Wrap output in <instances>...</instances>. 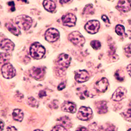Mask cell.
I'll use <instances>...</instances> for the list:
<instances>
[{
  "label": "cell",
  "mask_w": 131,
  "mask_h": 131,
  "mask_svg": "<svg viewBox=\"0 0 131 131\" xmlns=\"http://www.w3.org/2000/svg\"><path fill=\"white\" fill-rule=\"evenodd\" d=\"M45 53V48L39 42H35L30 48V54L32 58L35 59L42 58Z\"/></svg>",
  "instance_id": "cell-1"
},
{
  "label": "cell",
  "mask_w": 131,
  "mask_h": 131,
  "mask_svg": "<svg viewBox=\"0 0 131 131\" xmlns=\"http://www.w3.org/2000/svg\"><path fill=\"white\" fill-rule=\"evenodd\" d=\"M15 22L20 29L23 30H28L32 25V21L29 16L20 15L16 18Z\"/></svg>",
  "instance_id": "cell-2"
},
{
  "label": "cell",
  "mask_w": 131,
  "mask_h": 131,
  "mask_svg": "<svg viewBox=\"0 0 131 131\" xmlns=\"http://www.w3.org/2000/svg\"><path fill=\"white\" fill-rule=\"evenodd\" d=\"M69 39L73 45L79 47H83L86 41L83 36L78 31L71 33L69 36Z\"/></svg>",
  "instance_id": "cell-3"
},
{
  "label": "cell",
  "mask_w": 131,
  "mask_h": 131,
  "mask_svg": "<svg viewBox=\"0 0 131 131\" xmlns=\"http://www.w3.org/2000/svg\"><path fill=\"white\" fill-rule=\"evenodd\" d=\"M1 71L3 76L6 79H11L15 75V70L10 63L4 64L2 67Z\"/></svg>",
  "instance_id": "cell-4"
},
{
  "label": "cell",
  "mask_w": 131,
  "mask_h": 131,
  "mask_svg": "<svg viewBox=\"0 0 131 131\" xmlns=\"http://www.w3.org/2000/svg\"><path fill=\"white\" fill-rule=\"evenodd\" d=\"M92 115V111L89 107L82 106L79 110L77 114L78 118L82 121H88Z\"/></svg>",
  "instance_id": "cell-5"
},
{
  "label": "cell",
  "mask_w": 131,
  "mask_h": 131,
  "mask_svg": "<svg viewBox=\"0 0 131 131\" xmlns=\"http://www.w3.org/2000/svg\"><path fill=\"white\" fill-rule=\"evenodd\" d=\"M71 58L69 55L62 53L59 57V58L57 59V65L61 69H65L68 68L70 64Z\"/></svg>",
  "instance_id": "cell-6"
},
{
  "label": "cell",
  "mask_w": 131,
  "mask_h": 131,
  "mask_svg": "<svg viewBox=\"0 0 131 131\" xmlns=\"http://www.w3.org/2000/svg\"><path fill=\"white\" fill-rule=\"evenodd\" d=\"M45 39L50 42L56 41L60 37V32L54 28H50L47 30L45 34Z\"/></svg>",
  "instance_id": "cell-7"
},
{
  "label": "cell",
  "mask_w": 131,
  "mask_h": 131,
  "mask_svg": "<svg viewBox=\"0 0 131 131\" xmlns=\"http://www.w3.org/2000/svg\"><path fill=\"white\" fill-rule=\"evenodd\" d=\"M100 28V23L97 20L88 21L85 26V29L90 34H95Z\"/></svg>",
  "instance_id": "cell-8"
},
{
  "label": "cell",
  "mask_w": 131,
  "mask_h": 131,
  "mask_svg": "<svg viewBox=\"0 0 131 131\" xmlns=\"http://www.w3.org/2000/svg\"><path fill=\"white\" fill-rule=\"evenodd\" d=\"M62 20L64 26L71 27L75 26L77 18L74 14L68 13L62 16Z\"/></svg>",
  "instance_id": "cell-9"
},
{
  "label": "cell",
  "mask_w": 131,
  "mask_h": 131,
  "mask_svg": "<svg viewBox=\"0 0 131 131\" xmlns=\"http://www.w3.org/2000/svg\"><path fill=\"white\" fill-rule=\"evenodd\" d=\"M45 73V69L42 67H32L30 71L31 76L38 80H41L44 77Z\"/></svg>",
  "instance_id": "cell-10"
},
{
  "label": "cell",
  "mask_w": 131,
  "mask_h": 131,
  "mask_svg": "<svg viewBox=\"0 0 131 131\" xmlns=\"http://www.w3.org/2000/svg\"><path fill=\"white\" fill-rule=\"evenodd\" d=\"M126 89L123 87H118L112 96V100L114 101L119 102L125 97L126 95Z\"/></svg>",
  "instance_id": "cell-11"
},
{
  "label": "cell",
  "mask_w": 131,
  "mask_h": 131,
  "mask_svg": "<svg viewBox=\"0 0 131 131\" xmlns=\"http://www.w3.org/2000/svg\"><path fill=\"white\" fill-rule=\"evenodd\" d=\"M109 83L108 80L106 78H102L100 80L96 82L95 88L98 92L103 93L107 89Z\"/></svg>",
  "instance_id": "cell-12"
},
{
  "label": "cell",
  "mask_w": 131,
  "mask_h": 131,
  "mask_svg": "<svg viewBox=\"0 0 131 131\" xmlns=\"http://www.w3.org/2000/svg\"><path fill=\"white\" fill-rule=\"evenodd\" d=\"M89 78V73L85 70H80L76 73L75 79L78 83H84V82L87 81Z\"/></svg>",
  "instance_id": "cell-13"
},
{
  "label": "cell",
  "mask_w": 131,
  "mask_h": 131,
  "mask_svg": "<svg viewBox=\"0 0 131 131\" xmlns=\"http://www.w3.org/2000/svg\"><path fill=\"white\" fill-rule=\"evenodd\" d=\"M117 7L118 10L123 12H127L131 9V1L128 0L119 1L118 3Z\"/></svg>",
  "instance_id": "cell-14"
},
{
  "label": "cell",
  "mask_w": 131,
  "mask_h": 131,
  "mask_svg": "<svg viewBox=\"0 0 131 131\" xmlns=\"http://www.w3.org/2000/svg\"><path fill=\"white\" fill-rule=\"evenodd\" d=\"M62 110L66 112L74 113L76 112V105L71 102H65L62 105Z\"/></svg>",
  "instance_id": "cell-15"
},
{
  "label": "cell",
  "mask_w": 131,
  "mask_h": 131,
  "mask_svg": "<svg viewBox=\"0 0 131 131\" xmlns=\"http://www.w3.org/2000/svg\"><path fill=\"white\" fill-rule=\"evenodd\" d=\"M1 48L6 51H12L14 48V44L9 39H4L1 42Z\"/></svg>",
  "instance_id": "cell-16"
},
{
  "label": "cell",
  "mask_w": 131,
  "mask_h": 131,
  "mask_svg": "<svg viewBox=\"0 0 131 131\" xmlns=\"http://www.w3.org/2000/svg\"><path fill=\"white\" fill-rule=\"evenodd\" d=\"M96 110L98 114H105L107 112V103L105 101H99L96 103Z\"/></svg>",
  "instance_id": "cell-17"
},
{
  "label": "cell",
  "mask_w": 131,
  "mask_h": 131,
  "mask_svg": "<svg viewBox=\"0 0 131 131\" xmlns=\"http://www.w3.org/2000/svg\"><path fill=\"white\" fill-rule=\"evenodd\" d=\"M77 94L81 100H85L89 97V92L86 86H82L77 88Z\"/></svg>",
  "instance_id": "cell-18"
},
{
  "label": "cell",
  "mask_w": 131,
  "mask_h": 131,
  "mask_svg": "<svg viewBox=\"0 0 131 131\" xmlns=\"http://www.w3.org/2000/svg\"><path fill=\"white\" fill-rule=\"evenodd\" d=\"M43 5L45 9L47 11L50 12H53L56 9L55 3L53 1H50V0H47V1H44Z\"/></svg>",
  "instance_id": "cell-19"
},
{
  "label": "cell",
  "mask_w": 131,
  "mask_h": 131,
  "mask_svg": "<svg viewBox=\"0 0 131 131\" xmlns=\"http://www.w3.org/2000/svg\"><path fill=\"white\" fill-rule=\"evenodd\" d=\"M5 26L7 28V29H8V30H9L14 35L18 36L19 35V34H20L19 30L17 27H16L12 23H11L10 22H7L5 24Z\"/></svg>",
  "instance_id": "cell-20"
},
{
  "label": "cell",
  "mask_w": 131,
  "mask_h": 131,
  "mask_svg": "<svg viewBox=\"0 0 131 131\" xmlns=\"http://www.w3.org/2000/svg\"><path fill=\"white\" fill-rule=\"evenodd\" d=\"M23 113L21 110L15 109L12 113V116L13 119L18 122H21L23 118Z\"/></svg>",
  "instance_id": "cell-21"
},
{
  "label": "cell",
  "mask_w": 131,
  "mask_h": 131,
  "mask_svg": "<svg viewBox=\"0 0 131 131\" xmlns=\"http://www.w3.org/2000/svg\"><path fill=\"white\" fill-rule=\"evenodd\" d=\"M60 123L64 127L67 128H70L72 126L70 118L67 116H63L60 118Z\"/></svg>",
  "instance_id": "cell-22"
},
{
  "label": "cell",
  "mask_w": 131,
  "mask_h": 131,
  "mask_svg": "<svg viewBox=\"0 0 131 131\" xmlns=\"http://www.w3.org/2000/svg\"><path fill=\"white\" fill-rule=\"evenodd\" d=\"M94 8L91 4L87 5L84 8L83 11V14H93L94 13Z\"/></svg>",
  "instance_id": "cell-23"
},
{
  "label": "cell",
  "mask_w": 131,
  "mask_h": 131,
  "mask_svg": "<svg viewBox=\"0 0 131 131\" xmlns=\"http://www.w3.org/2000/svg\"><path fill=\"white\" fill-rule=\"evenodd\" d=\"M115 31L117 33V34L119 36H123L124 35L126 36L125 32V28L121 25H119V24H118V25L116 26L115 28Z\"/></svg>",
  "instance_id": "cell-24"
},
{
  "label": "cell",
  "mask_w": 131,
  "mask_h": 131,
  "mask_svg": "<svg viewBox=\"0 0 131 131\" xmlns=\"http://www.w3.org/2000/svg\"><path fill=\"white\" fill-rule=\"evenodd\" d=\"M10 59V56L6 53H1V63L3 64L9 61Z\"/></svg>",
  "instance_id": "cell-25"
},
{
  "label": "cell",
  "mask_w": 131,
  "mask_h": 131,
  "mask_svg": "<svg viewBox=\"0 0 131 131\" xmlns=\"http://www.w3.org/2000/svg\"><path fill=\"white\" fill-rule=\"evenodd\" d=\"M115 77L116 79L119 81H123L124 79V76L123 74V72H121L120 70H117L115 73Z\"/></svg>",
  "instance_id": "cell-26"
},
{
  "label": "cell",
  "mask_w": 131,
  "mask_h": 131,
  "mask_svg": "<svg viewBox=\"0 0 131 131\" xmlns=\"http://www.w3.org/2000/svg\"><path fill=\"white\" fill-rule=\"evenodd\" d=\"M28 103L30 106H31V107H37V106L38 105V103L37 102V101L35 99L34 97H29L28 98Z\"/></svg>",
  "instance_id": "cell-27"
},
{
  "label": "cell",
  "mask_w": 131,
  "mask_h": 131,
  "mask_svg": "<svg viewBox=\"0 0 131 131\" xmlns=\"http://www.w3.org/2000/svg\"><path fill=\"white\" fill-rule=\"evenodd\" d=\"M90 45L95 50H98L101 47V43L98 40H92L90 42Z\"/></svg>",
  "instance_id": "cell-28"
},
{
  "label": "cell",
  "mask_w": 131,
  "mask_h": 131,
  "mask_svg": "<svg viewBox=\"0 0 131 131\" xmlns=\"http://www.w3.org/2000/svg\"><path fill=\"white\" fill-rule=\"evenodd\" d=\"M123 114L124 116L125 117L128 118H131V104H130L128 106V108H127V110Z\"/></svg>",
  "instance_id": "cell-29"
},
{
  "label": "cell",
  "mask_w": 131,
  "mask_h": 131,
  "mask_svg": "<svg viewBox=\"0 0 131 131\" xmlns=\"http://www.w3.org/2000/svg\"><path fill=\"white\" fill-rule=\"evenodd\" d=\"M52 131H68L67 129L62 125H57L53 127Z\"/></svg>",
  "instance_id": "cell-30"
},
{
  "label": "cell",
  "mask_w": 131,
  "mask_h": 131,
  "mask_svg": "<svg viewBox=\"0 0 131 131\" xmlns=\"http://www.w3.org/2000/svg\"><path fill=\"white\" fill-rule=\"evenodd\" d=\"M125 52L127 55L131 56V44L128 45L125 47Z\"/></svg>",
  "instance_id": "cell-31"
},
{
  "label": "cell",
  "mask_w": 131,
  "mask_h": 131,
  "mask_svg": "<svg viewBox=\"0 0 131 131\" xmlns=\"http://www.w3.org/2000/svg\"><path fill=\"white\" fill-rule=\"evenodd\" d=\"M101 19L102 20L105 22V23H110V21H109V20L108 19V18L107 17V16L105 15H104L102 16L101 17Z\"/></svg>",
  "instance_id": "cell-32"
},
{
  "label": "cell",
  "mask_w": 131,
  "mask_h": 131,
  "mask_svg": "<svg viewBox=\"0 0 131 131\" xmlns=\"http://www.w3.org/2000/svg\"><path fill=\"white\" fill-rule=\"evenodd\" d=\"M65 87V84L64 83H62L58 86V87H57V89H58L59 91H62V90Z\"/></svg>",
  "instance_id": "cell-33"
},
{
  "label": "cell",
  "mask_w": 131,
  "mask_h": 131,
  "mask_svg": "<svg viewBox=\"0 0 131 131\" xmlns=\"http://www.w3.org/2000/svg\"><path fill=\"white\" fill-rule=\"evenodd\" d=\"M7 4H8V5H9V6H11V11H14L15 10L14 3V2H13V1H11V2H8V3H7Z\"/></svg>",
  "instance_id": "cell-34"
},
{
  "label": "cell",
  "mask_w": 131,
  "mask_h": 131,
  "mask_svg": "<svg viewBox=\"0 0 131 131\" xmlns=\"http://www.w3.org/2000/svg\"><path fill=\"white\" fill-rule=\"evenodd\" d=\"M46 96V93L45 91H40V92L39 93V97L40 98H43V97H45Z\"/></svg>",
  "instance_id": "cell-35"
},
{
  "label": "cell",
  "mask_w": 131,
  "mask_h": 131,
  "mask_svg": "<svg viewBox=\"0 0 131 131\" xmlns=\"http://www.w3.org/2000/svg\"><path fill=\"white\" fill-rule=\"evenodd\" d=\"M6 131H17V129L13 126H9L7 127Z\"/></svg>",
  "instance_id": "cell-36"
},
{
  "label": "cell",
  "mask_w": 131,
  "mask_h": 131,
  "mask_svg": "<svg viewBox=\"0 0 131 131\" xmlns=\"http://www.w3.org/2000/svg\"><path fill=\"white\" fill-rule=\"evenodd\" d=\"M76 131H88L87 129L84 127H80L77 129Z\"/></svg>",
  "instance_id": "cell-37"
},
{
  "label": "cell",
  "mask_w": 131,
  "mask_h": 131,
  "mask_svg": "<svg viewBox=\"0 0 131 131\" xmlns=\"http://www.w3.org/2000/svg\"><path fill=\"white\" fill-rule=\"evenodd\" d=\"M127 70L128 74L131 76V64H130L127 67Z\"/></svg>",
  "instance_id": "cell-38"
},
{
  "label": "cell",
  "mask_w": 131,
  "mask_h": 131,
  "mask_svg": "<svg viewBox=\"0 0 131 131\" xmlns=\"http://www.w3.org/2000/svg\"><path fill=\"white\" fill-rule=\"evenodd\" d=\"M3 128H4V123L1 119V131H2Z\"/></svg>",
  "instance_id": "cell-39"
},
{
  "label": "cell",
  "mask_w": 131,
  "mask_h": 131,
  "mask_svg": "<svg viewBox=\"0 0 131 131\" xmlns=\"http://www.w3.org/2000/svg\"><path fill=\"white\" fill-rule=\"evenodd\" d=\"M70 1H60V2L61 3H62V4H63V3H67V2H69Z\"/></svg>",
  "instance_id": "cell-40"
},
{
  "label": "cell",
  "mask_w": 131,
  "mask_h": 131,
  "mask_svg": "<svg viewBox=\"0 0 131 131\" xmlns=\"http://www.w3.org/2000/svg\"><path fill=\"white\" fill-rule=\"evenodd\" d=\"M128 32L129 33V38L131 39V31H128Z\"/></svg>",
  "instance_id": "cell-41"
},
{
  "label": "cell",
  "mask_w": 131,
  "mask_h": 131,
  "mask_svg": "<svg viewBox=\"0 0 131 131\" xmlns=\"http://www.w3.org/2000/svg\"><path fill=\"white\" fill-rule=\"evenodd\" d=\"M34 131H43V130H40V129H36V130H35Z\"/></svg>",
  "instance_id": "cell-42"
},
{
  "label": "cell",
  "mask_w": 131,
  "mask_h": 131,
  "mask_svg": "<svg viewBox=\"0 0 131 131\" xmlns=\"http://www.w3.org/2000/svg\"><path fill=\"white\" fill-rule=\"evenodd\" d=\"M107 131H115V130H108Z\"/></svg>",
  "instance_id": "cell-43"
},
{
  "label": "cell",
  "mask_w": 131,
  "mask_h": 131,
  "mask_svg": "<svg viewBox=\"0 0 131 131\" xmlns=\"http://www.w3.org/2000/svg\"><path fill=\"white\" fill-rule=\"evenodd\" d=\"M128 131H131V129H129V130H128Z\"/></svg>",
  "instance_id": "cell-44"
}]
</instances>
